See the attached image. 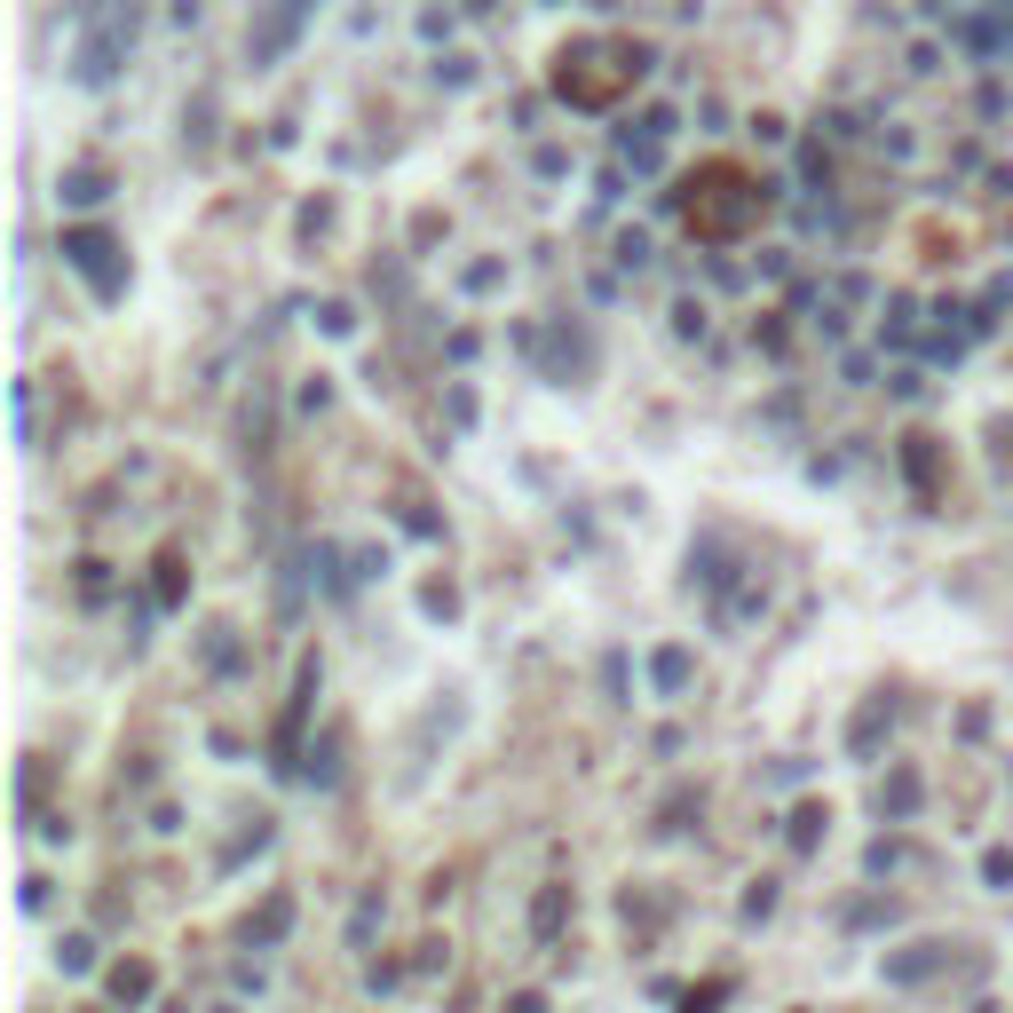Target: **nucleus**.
<instances>
[{
  "label": "nucleus",
  "mask_w": 1013,
  "mask_h": 1013,
  "mask_svg": "<svg viewBox=\"0 0 1013 1013\" xmlns=\"http://www.w3.org/2000/svg\"><path fill=\"white\" fill-rule=\"evenodd\" d=\"M760 175L753 166H736V159H713V166H697L689 175V198H682V214L705 246H729V238H745V230L760 222Z\"/></svg>",
  "instance_id": "1"
},
{
  "label": "nucleus",
  "mask_w": 1013,
  "mask_h": 1013,
  "mask_svg": "<svg viewBox=\"0 0 1013 1013\" xmlns=\"http://www.w3.org/2000/svg\"><path fill=\"white\" fill-rule=\"evenodd\" d=\"M641 63H650V48L641 40H618V32H594V40H570L562 56H555V88L570 95V104H586V112H602V104H618V95L641 80Z\"/></svg>",
  "instance_id": "2"
}]
</instances>
